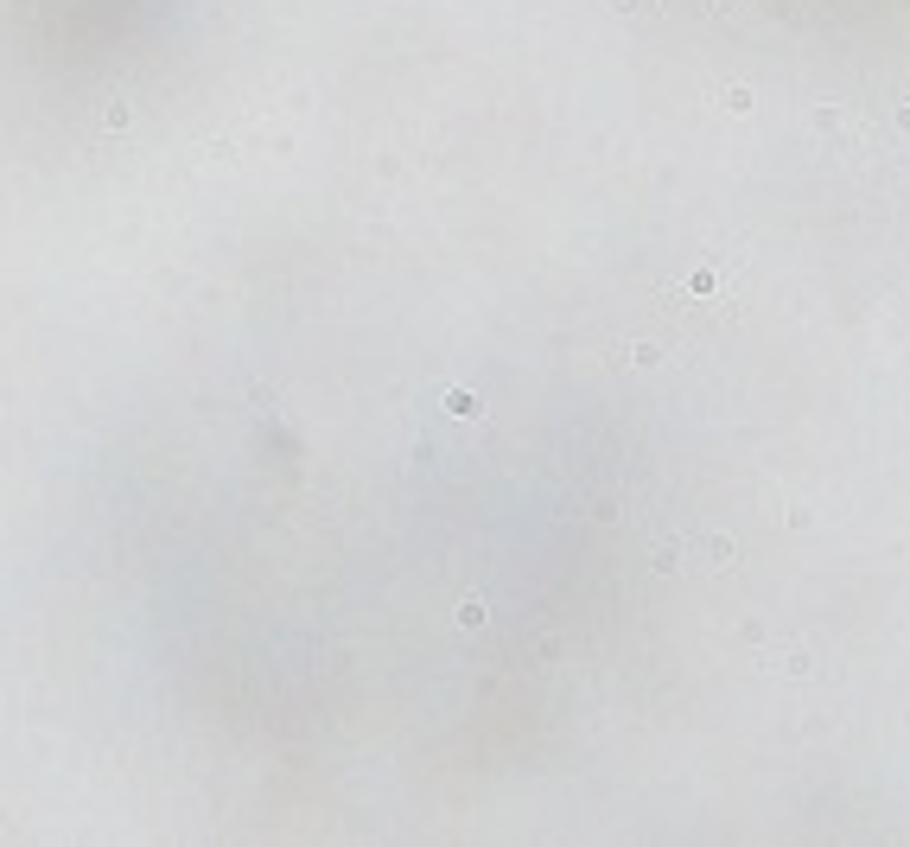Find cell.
I'll list each match as a JSON object with an SVG mask.
<instances>
[{"instance_id": "1", "label": "cell", "mask_w": 910, "mask_h": 847, "mask_svg": "<svg viewBox=\"0 0 910 847\" xmlns=\"http://www.w3.org/2000/svg\"><path fill=\"white\" fill-rule=\"evenodd\" d=\"M669 313L688 319V325H726L739 319V300H745V262L739 255H700L675 274L669 287Z\"/></svg>"}, {"instance_id": "2", "label": "cell", "mask_w": 910, "mask_h": 847, "mask_svg": "<svg viewBox=\"0 0 910 847\" xmlns=\"http://www.w3.org/2000/svg\"><path fill=\"white\" fill-rule=\"evenodd\" d=\"M726 561H732V535H669L656 548L662 574H707V567H726Z\"/></svg>"}, {"instance_id": "3", "label": "cell", "mask_w": 910, "mask_h": 847, "mask_svg": "<svg viewBox=\"0 0 910 847\" xmlns=\"http://www.w3.org/2000/svg\"><path fill=\"white\" fill-rule=\"evenodd\" d=\"M809 128H815V134H847V128H853V109H847V102H815V109H809Z\"/></svg>"}, {"instance_id": "4", "label": "cell", "mask_w": 910, "mask_h": 847, "mask_svg": "<svg viewBox=\"0 0 910 847\" xmlns=\"http://www.w3.org/2000/svg\"><path fill=\"white\" fill-rule=\"evenodd\" d=\"M777 669H783V676H796V682H802V676H815V656L802 650V644H790V650L777 656Z\"/></svg>"}, {"instance_id": "5", "label": "cell", "mask_w": 910, "mask_h": 847, "mask_svg": "<svg viewBox=\"0 0 910 847\" xmlns=\"http://www.w3.org/2000/svg\"><path fill=\"white\" fill-rule=\"evenodd\" d=\"M720 102H726V115H751V90H745V83H726Z\"/></svg>"}, {"instance_id": "6", "label": "cell", "mask_w": 910, "mask_h": 847, "mask_svg": "<svg viewBox=\"0 0 910 847\" xmlns=\"http://www.w3.org/2000/svg\"><path fill=\"white\" fill-rule=\"evenodd\" d=\"M891 128L910 134V96H898V109H891Z\"/></svg>"}, {"instance_id": "7", "label": "cell", "mask_w": 910, "mask_h": 847, "mask_svg": "<svg viewBox=\"0 0 910 847\" xmlns=\"http://www.w3.org/2000/svg\"><path fill=\"white\" fill-rule=\"evenodd\" d=\"M624 13H662V0H618Z\"/></svg>"}]
</instances>
